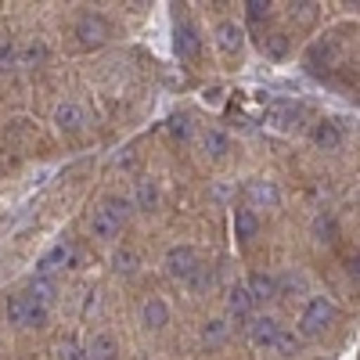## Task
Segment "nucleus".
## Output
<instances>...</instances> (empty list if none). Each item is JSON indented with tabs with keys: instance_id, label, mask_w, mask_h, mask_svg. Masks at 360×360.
<instances>
[{
	"instance_id": "30",
	"label": "nucleus",
	"mask_w": 360,
	"mask_h": 360,
	"mask_svg": "<svg viewBox=\"0 0 360 360\" xmlns=\"http://www.w3.org/2000/svg\"><path fill=\"white\" fill-rule=\"evenodd\" d=\"M115 270H119V274H134V270H137V256L134 252H119L115 256Z\"/></svg>"
},
{
	"instance_id": "26",
	"label": "nucleus",
	"mask_w": 360,
	"mask_h": 360,
	"mask_svg": "<svg viewBox=\"0 0 360 360\" xmlns=\"http://www.w3.org/2000/svg\"><path fill=\"white\" fill-rule=\"evenodd\" d=\"M245 15H249L252 25H259L263 18H270V4H266V0H249V4H245Z\"/></svg>"
},
{
	"instance_id": "12",
	"label": "nucleus",
	"mask_w": 360,
	"mask_h": 360,
	"mask_svg": "<svg viewBox=\"0 0 360 360\" xmlns=\"http://www.w3.org/2000/svg\"><path fill=\"white\" fill-rule=\"evenodd\" d=\"M227 307H231V314H234V317L252 321V307H256V299L249 295V288H245V285H234V288L227 292Z\"/></svg>"
},
{
	"instance_id": "22",
	"label": "nucleus",
	"mask_w": 360,
	"mask_h": 360,
	"mask_svg": "<svg viewBox=\"0 0 360 360\" xmlns=\"http://www.w3.org/2000/svg\"><path fill=\"white\" fill-rule=\"evenodd\" d=\"M224 339H227V324L224 321H209L202 328V342L205 346H224Z\"/></svg>"
},
{
	"instance_id": "9",
	"label": "nucleus",
	"mask_w": 360,
	"mask_h": 360,
	"mask_svg": "<svg viewBox=\"0 0 360 360\" xmlns=\"http://www.w3.org/2000/svg\"><path fill=\"white\" fill-rule=\"evenodd\" d=\"M72 259H76V249H72V245H54L51 252H44V256H40V263H37V274H40V278H51L54 270L69 266Z\"/></svg>"
},
{
	"instance_id": "17",
	"label": "nucleus",
	"mask_w": 360,
	"mask_h": 360,
	"mask_svg": "<svg viewBox=\"0 0 360 360\" xmlns=\"http://www.w3.org/2000/svg\"><path fill=\"white\" fill-rule=\"evenodd\" d=\"M115 353H119V346L112 335H94L86 342V360H115Z\"/></svg>"
},
{
	"instance_id": "7",
	"label": "nucleus",
	"mask_w": 360,
	"mask_h": 360,
	"mask_svg": "<svg viewBox=\"0 0 360 360\" xmlns=\"http://www.w3.org/2000/svg\"><path fill=\"white\" fill-rule=\"evenodd\" d=\"M245 198H249L252 209H274L281 202L278 184H274V180H263V176H256V180H249V184H245Z\"/></svg>"
},
{
	"instance_id": "21",
	"label": "nucleus",
	"mask_w": 360,
	"mask_h": 360,
	"mask_svg": "<svg viewBox=\"0 0 360 360\" xmlns=\"http://www.w3.org/2000/svg\"><path fill=\"white\" fill-rule=\"evenodd\" d=\"M263 54H266V58H285V54H288V37H285V33L263 37Z\"/></svg>"
},
{
	"instance_id": "14",
	"label": "nucleus",
	"mask_w": 360,
	"mask_h": 360,
	"mask_svg": "<svg viewBox=\"0 0 360 360\" xmlns=\"http://www.w3.org/2000/svg\"><path fill=\"white\" fill-rule=\"evenodd\" d=\"M245 288H249V295L256 299V303H266V299L278 295V278H270V274H252Z\"/></svg>"
},
{
	"instance_id": "32",
	"label": "nucleus",
	"mask_w": 360,
	"mask_h": 360,
	"mask_svg": "<svg viewBox=\"0 0 360 360\" xmlns=\"http://www.w3.org/2000/svg\"><path fill=\"white\" fill-rule=\"evenodd\" d=\"M346 270H349V278H353V281H360V252H353V256L346 259Z\"/></svg>"
},
{
	"instance_id": "6",
	"label": "nucleus",
	"mask_w": 360,
	"mask_h": 360,
	"mask_svg": "<svg viewBox=\"0 0 360 360\" xmlns=\"http://www.w3.org/2000/svg\"><path fill=\"white\" fill-rule=\"evenodd\" d=\"M173 47L180 54V62H198V58H202V37L195 33V25L180 22L176 33H173Z\"/></svg>"
},
{
	"instance_id": "20",
	"label": "nucleus",
	"mask_w": 360,
	"mask_h": 360,
	"mask_svg": "<svg viewBox=\"0 0 360 360\" xmlns=\"http://www.w3.org/2000/svg\"><path fill=\"white\" fill-rule=\"evenodd\" d=\"M227 148H231L227 134H220V130H209V134H205V152L213 155V159H224V155H227Z\"/></svg>"
},
{
	"instance_id": "24",
	"label": "nucleus",
	"mask_w": 360,
	"mask_h": 360,
	"mask_svg": "<svg viewBox=\"0 0 360 360\" xmlns=\"http://www.w3.org/2000/svg\"><path fill=\"white\" fill-rule=\"evenodd\" d=\"M292 22L314 25V22H317V4H310V0H303V4H292Z\"/></svg>"
},
{
	"instance_id": "23",
	"label": "nucleus",
	"mask_w": 360,
	"mask_h": 360,
	"mask_svg": "<svg viewBox=\"0 0 360 360\" xmlns=\"http://www.w3.org/2000/svg\"><path fill=\"white\" fill-rule=\"evenodd\" d=\"M159 202V191L152 180H137V209H152Z\"/></svg>"
},
{
	"instance_id": "16",
	"label": "nucleus",
	"mask_w": 360,
	"mask_h": 360,
	"mask_svg": "<svg viewBox=\"0 0 360 360\" xmlns=\"http://www.w3.org/2000/svg\"><path fill=\"white\" fill-rule=\"evenodd\" d=\"M141 317H144V324L148 328H166L169 324V307L162 303V299H148V303H144V310H141Z\"/></svg>"
},
{
	"instance_id": "19",
	"label": "nucleus",
	"mask_w": 360,
	"mask_h": 360,
	"mask_svg": "<svg viewBox=\"0 0 360 360\" xmlns=\"http://www.w3.org/2000/svg\"><path fill=\"white\" fill-rule=\"evenodd\" d=\"M47 58V44L44 40H29L22 51H18V65H40Z\"/></svg>"
},
{
	"instance_id": "25",
	"label": "nucleus",
	"mask_w": 360,
	"mask_h": 360,
	"mask_svg": "<svg viewBox=\"0 0 360 360\" xmlns=\"http://www.w3.org/2000/svg\"><path fill=\"white\" fill-rule=\"evenodd\" d=\"M58 360H86V346H79V342L65 339L62 346H58Z\"/></svg>"
},
{
	"instance_id": "8",
	"label": "nucleus",
	"mask_w": 360,
	"mask_h": 360,
	"mask_svg": "<svg viewBox=\"0 0 360 360\" xmlns=\"http://www.w3.org/2000/svg\"><path fill=\"white\" fill-rule=\"evenodd\" d=\"M278 335H281V324H278L274 317H252V321H249V339H252V346L270 349V346L278 342Z\"/></svg>"
},
{
	"instance_id": "31",
	"label": "nucleus",
	"mask_w": 360,
	"mask_h": 360,
	"mask_svg": "<svg viewBox=\"0 0 360 360\" xmlns=\"http://www.w3.org/2000/svg\"><path fill=\"white\" fill-rule=\"evenodd\" d=\"M317 234H321V242H335V220L332 217H321L317 220Z\"/></svg>"
},
{
	"instance_id": "27",
	"label": "nucleus",
	"mask_w": 360,
	"mask_h": 360,
	"mask_svg": "<svg viewBox=\"0 0 360 360\" xmlns=\"http://www.w3.org/2000/svg\"><path fill=\"white\" fill-rule=\"evenodd\" d=\"M285 356H292V353H299V346H303V335H292V332H281L278 335V342H274Z\"/></svg>"
},
{
	"instance_id": "28",
	"label": "nucleus",
	"mask_w": 360,
	"mask_h": 360,
	"mask_svg": "<svg viewBox=\"0 0 360 360\" xmlns=\"http://www.w3.org/2000/svg\"><path fill=\"white\" fill-rule=\"evenodd\" d=\"M105 209H108V213H112L119 224L130 217V202H127V198H105Z\"/></svg>"
},
{
	"instance_id": "10",
	"label": "nucleus",
	"mask_w": 360,
	"mask_h": 360,
	"mask_svg": "<svg viewBox=\"0 0 360 360\" xmlns=\"http://www.w3.org/2000/svg\"><path fill=\"white\" fill-rule=\"evenodd\" d=\"M54 123H58V130H62V134H79L83 123H86V115H83V108L76 101H62V105L54 108Z\"/></svg>"
},
{
	"instance_id": "11",
	"label": "nucleus",
	"mask_w": 360,
	"mask_h": 360,
	"mask_svg": "<svg viewBox=\"0 0 360 360\" xmlns=\"http://www.w3.org/2000/svg\"><path fill=\"white\" fill-rule=\"evenodd\" d=\"M90 231H94V238H105V242H112V238L123 231V224H119L105 205H98V209H94V217H90Z\"/></svg>"
},
{
	"instance_id": "1",
	"label": "nucleus",
	"mask_w": 360,
	"mask_h": 360,
	"mask_svg": "<svg viewBox=\"0 0 360 360\" xmlns=\"http://www.w3.org/2000/svg\"><path fill=\"white\" fill-rule=\"evenodd\" d=\"M335 317H339V310H335L332 299L317 295V299H310V303H307L303 317H299V335H303V339H317V335H324L328 328L335 324Z\"/></svg>"
},
{
	"instance_id": "33",
	"label": "nucleus",
	"mask_w": 360,
	"mask_h": 360,
	"mask_svg": "<svg viewBox=\"0 0 360 360\" xmlns=\"http://www.w3.org/2000/svg\"><path fill=\"white\" fill-rule=\"evenodd\" d=\"M169 130H173V134H180V137H188V119H173Z\"/></svg>"
},
{
	"instance_id": "18",
	"label": "nucleus",
	"mask_w": 360,
	"mask_h": 360,
	"mask_svg": "<svg viewBox=\"0 0 360 360\" xmlns=\"http://www.w3.org/2000/svg\"><path fill=\"white\" fill-rule=\"evenodd\" d=\"M29 299H33V303H40V307H47L51 303V299H54V281L51 278H33V281H29V292H25Z\"/></svg>"
},
{
	"instance_id": "15",
	"label": "nucleus",
	"mask_w": 360,
	"mask_h": 360,
	"mask_svg": "<svg viewBox=\"0 0 360 360\" xmlns=\"http://www.w3.org/2000/svg\"><path fill=\"white\" fill-rule=\"evenodd\" d=\"M256 231H259V220H256L252 209H238V213H234V234H238V242H252Z\"/></svg>"
},
{
	"instance_id": "5",
	"label": "nucleus",
	"mask_w": 360,
	"mask_h": 360,
	"mask_svg": "<svg viewBox=\"0 0 360 360\" xmlns=\"http://www.w3.org/2000/svg\"><path fill=\"white\" fill-rule=\"evenodd\" d=\"M217 47H220V54L227 58V62H234V58L242 54V47H245L242 25H238V22H220L217 25Z\"/></svg>"
},
{
	"instance_id": "3",
	"label": "nucleus",
	"mask_w": 360,
	"mask_h": 360,
	"mask_svg": "<svg viewBox=\"0 0 360 360\" xmlns=\"http://www.w3.org/2000/svg\"><path fill=\"white\" fill-rule=\"evenodd\" d=\"M198 266H202V259H198V252H195L191 245H173V249L166 252V270H169V278L184 281V285L198 274Z\"/></svg>"
},
{
	"instance_id": "13",
	"label": "nucleus",
	"mask_w": 360,
	"mask_h": 360,
	"mask_svg": "<svg viewBox=\"0 0 360 360\" xmlns=\"http://www.w3.org/2000/svg\"><path fill=\"white\" fill-rule=\"evenodd\" d=\"M314 144L324 148V152H335V148L342 144V130H339V123H332V119L317 123V127H314Z\"/></svg>"
},
{
	"instance_id": "29",
	"label": "nucleus",
	"mask_w": 360,
	"mask_h": 360,
	"mask_svg": "<svg viewBox=\"0 0 360 360\" xmlns=\"http://www.w3.org/2000/svg\"><path fill=\"white\" fill-rule=\"evenodd\" d=\"M8 65H18V47L11 40H0V69H8Z\"/></svg>"
},
{
	"instance_id": "4",
	"label": "nucleus",
	"mask_w": 360,
	"mask_h": 360,
	"mask_svg": "<svg viewBox=\"0 0 360 360\" xmlns=\"http://www.w3.org/2000/svg\"><path fill=\"white\" fill-rule=\"evenodd\" d=\"M76 37H79L83 47H101V44L112 37V25H108L101 15H83V18L76 22Z\"/></svg>"
},
{
	"instance_id": "2",
	"label": "nucleus",
	"mask_w": 360,
	"mask_h": 360,
	"mask_svg": "<svg viewBox=\"0 0 360 360\" xmlns=\"http://www.w3.org/2000/svg\"><path fill=\"white\" fill-rule=\"evenodd\" d=\"M4 314L15 328H44L47 324V307L33 303L29 295H8Z\"/></svg>"
}]
</instances>
